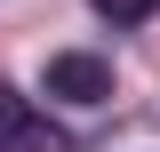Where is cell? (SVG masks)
<instances>
[{
	"label": "cell",
	"mask_w": 160,
	"mask_h": 152,
	"mask_svg": "<svg viewBox=\"0 0 160 152\" xmlns=\"http://www.w3.org/2000/svg\"><path fill=\"white\" fill-rule=\"evenodd\" d=\"M40 80H48V96H64V104H104V96H112V64H104L96 48H56Z\"/></svg>",
	"instance_id": "obj_1"
},
{
	"label": "cell",
	"mask_w": 160,
	"mask_h": 152,
	"mask_svg": "<svg viewBox=\"0 0 160 152\" xmlns=\"http://www.w3.org/2000/svg\"><path fill=\"white\" fill-rule=\"evenodd\" d=\"M0 128H8V136H24L32 152H64V136L48 128V120H32V104H24L16 88H0Z\"/></svg>",
	"instance_id": "obj_2"
},
{
	"label": "cell",
	"mask_w": 160,
	"mask_h": 152,
	"mask_svg": "<svg viewBox=\"0 0 160 152\" xmlns=\"http://www.w3.org/2000/svg\"><path fill=\"white\" fill-rule=\"evenodd\" d=\"M88 8H96V16H112V24H144L160 0H88Z\"/></svg>",
	"instance_id": "obj_3"
}]
</instances>
